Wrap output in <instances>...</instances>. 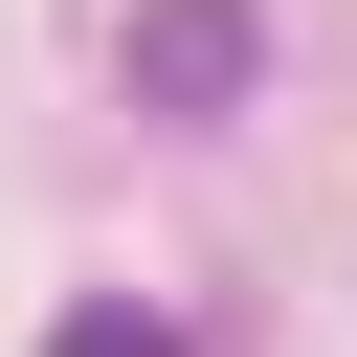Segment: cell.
Listing matches in <instances>:
<instances>
[{
  "label": "cell",
  "mask_w": 357,
  "mask_h": 357,
  "mask_svg": "<svg viewBox=\"0 0 357 357\" xmlns=\"http://www.w3.org/2000/svg\"><path fill=\"white\" fill-rule=\"evenodd\" d=\"M245 67H268V0H134V89L156 112H245Z\"/></svg>",
  "instance_id": "1"
},
{
  "label": "cell",
  "mask_w": 357,
  "mask_h": 357,
  "mask_svg": "<svg viewBox=\"0 0 357 357\" xmlns=\"http://www.w3.org/2000/svg\"><path fill=\"white\" fill-rule=\"evenodd\" d=\"M45 357H178V312H156V290H67V312H45Z\"/></svg>",
  "instance_id": "2"
}]
</instances>
